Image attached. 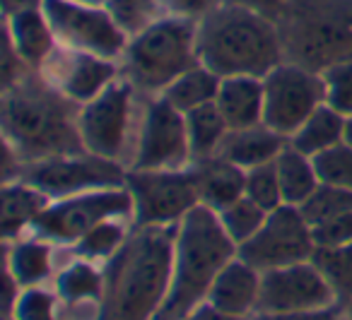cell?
<instances>
[{
    "mask_svg": "<svg viewBox=\"0 0 352 320\" xmlns=\"http://www.w3.org/2000/svg\"><path fill=\"white\" fill-rule=\"evenodd\" d=\"M314 253V229L304 219L302 209L294 205H280L278 209L268 212L263 227L249 241L241 243L236 255L263 275L268 270L311 260Z\"/></svg>",
    "mask_w": 352,
    "mask_h": 320,
    "instance_id": "obj_9",
    "label": "cell"
},
{
    "mask_svg": "<svg viewBox=\"0 0 352 320\" xmlns=\"http://www.w3.org/2000/svg\"><path fill=\"white\" fill-rule=\"evenodd\" d=\"M287 145H289V137L280 135V133L270 130L265 123H261V126L227 133L225 142L220 147V157L249 171L256 169V166L275 161Z\"/></svg>",
    "mask_w": 352,
    "mask_h": 320,
    "instance_id": "obj_19",
    "label": "cell"
},
{
    "mask_svg": "<svg viewBox=\"0 0 352 320\" xmlns=\"http://www.w3.org/2000/svg\"><path fill=\"white\" fill-rule=\"evenodd\" d=\"M342 320H350V318H345V315H342Z\"/></svg>",
    "mask_w": 352,
    "mask_h": 320,
    "instance_id": "obj_47",
    "label": "cell"
},
{
    "mask_svg": "<svg viewBox=\"0 0 352 320\" xmlns=\"http://www.w3.org/2000/svg\"><path fill=\"white\" fill-rule=\"evenodd\" d=\"M336 304V291L326 275L318 270L314 260H304L261 275V299L256 313L316 310Z\"/></svg>",
    "mask_w": 352,
    "mask_h": 320,
    "instance_id": "obj_12",
    "label": "cell"
},
{
    "mask_svg": "<svg viewBox=\"0 0 352 320\" xmlns=\"http://www.w3.org/2000/svg\"><path fill=\"white\" fill-rule=\"evenodd\" d=\"M107 10L126 34H140L157 22V0H107Z\"/></svg>",
    "mask_w": 352,
    "mask_h": 320,
    "instance_id": "obj_32",
    "label": "cell"
},
{
    "mask_svg": "<svg viewBox=\"0 0 352 320\" xmlns=\"http://www.w3.org/2000/svg\"><path fill=\"white\" fill-rule=\"evenodd\" d=\"M58 301V294H51L41 286H27L20 291L10 315L15 320H60Z\"/></svg>",
    "mask_w": 352,
    "mask_h": 320,
    "instance_id": "obj_35",
    "label": "cell"
},
{
    "mask_svg": "<svg viewBox=\"0 0 352 320\" xmlns=\"http://www.w3.org/2000/svg\"><path fill=\"white\" fill-rule=\"evenodd\" d=\"M261 299V272L251 267L239 255L232 258L210 286V301L215 308L234 315V318H251L258 310Z\"/></svg>",
    "mask_w": 352,
    "mask_h": 320,
    "instance_id": "obj_16",
    "label": "cell"
},
{
    "mask_svg": "<svg viewBox=\"0 0 352 320\" xmlns=\"http://www.w3.org/2000/svg\"><path fill=\"white\" fill-rule=\"evenodd\" d=\"M184 320H251V318H234V315L215 308L210 301H206V304H201L198 308H193Z\"/></svg>",
    "mask_w": 352,
    "mask_h": 320,
    "instance_id": "obj_40",
    "label": "cell"
},
{
    "mask_svg": "<svg viewBox=\"0 0 352 320\" xmlns=\"http://www.w3.org/2000/svg\"><path fill=\"white\" fill-rule=\"evenodd\" d=\"M128 73L135 87L164 92L179 75L198 65V25L188 17L157 20L126 49Z\"/></svg>",
    "mask_w": 352,
    "mask_h": 320,
    "instance_id": "obj_5",
    "label": "cell"
},
{
    "mask_svg": "<svg viewBox=\"0 0 352 320\" xmlns=\"http://www.w3.org/2000/svg\"><path fill=\"white\" fill-rule=\"evenodd\" d=\"M217 217H220L227 236H230L236 246H241V243H246L261 227H263L268 212L244 195V198H239L236 203H232L230 207L217 212Z\"/></svg>",
    "mask_w": 352,
    "mask_h": 320,
    "instance_id": "obj_30",
    "label": "cell"
},
{
    "mask_svg": "<svg viewBox=\"0 0 352 320\" xmlns=\"http://www.w3.org/2000/svg\"><path fill=\"white\" fill-rule=\"evenodd\" d=\"M236 246L227 236L215 209L196 205L176 227L171 284L155 320H184L208 301L220 270L236 258Z\"/></svg>",
    "mask_w": 352,
    "mask_h": 320,
    "instance_id": "obj_2",
    "label": "cell"
},
{
    "mask_svg": "<svg viewBox=\"0 0 352 320\" xmlns=\"http://www.w3.org/2000/svg\"><path fill=\"white\" fill-rule=\"evenodd\" d=\"M49 207V195H44L39 188L15 181L6 183L3 188V233L6 238L20 236L27 227L36 222L44 209Z\"/></svg>",
    "mask_w": 352,
    "mask_h": 320,
    "instance_id": "obj_23",
    "label": "cell"
},
{
    "mask_svg": "<svg viewBox=\"0 0 352 320\" xmlns=\"http://www.w3.org/2000/svg\"><path fill=\"white\" fill-rule=\"evenodd\" d=\"M196 185L201 205L222 212L246 195V169L222 159L220 155L210 159L196 161Z\"/></svg>",
    "mask_w": 352,
    "mask_h": 320,
    "instance_id": "obj_18",
    "label": "cell"
},
{
    "mask_svg": "<svg viewBox=\"0 0 352 320\" xmlns=\"http://www.w3.org/2000/svg\"><path fill=\"white\" fill-rule=\"evenodd\" d=\"M198 60L215 75L265 78L280 65V36L275 25L246 5H220L198 25Z\"/></svg>",
    "mask_w": 352,
    "mask_h": 320,
    "instance_id": "obj_3",
    "label": "cell"
},
{
    "mask_svg": "<svg viewBox=\"0 0 352 320\" xmlns=\"http://www.w3.org/2000/svg\"><path fill=\"white\" fill-rule=\"evenodd\" d=\"M304 219H307L311 227L328 222L333 217H340V214L350 212L352 209V190L338 188V185L318 183V188L299 205Z\"/></svg>",
    "mask_w": 352,
    "mask_h": 320,
    "instance_id": "obj_29",
    "label": "cell"
},
{
    "mask_svg": "<svg viewBox=\"0 0 352 320\" xmlns=\"http://www.w3.org/2000/svg\"><path fill=\"white\" fill-rule=\"evenodd\" d=\"M191 159L186 116L164 97L147 104L133 169H186Z\"/></svg>",
    "mask_w": 352,
    "mask_h": 320,
    "instance_id": "obj_13",
    "label": "cell"
},
{
    "mask_svg": "<svg viewBox=\"0 0 352 320\" xmlns=\"http://www.w3.org/2000/svg\"><path fill=\"white\" fill-rule=\"evenodd\" d=\"M318 270L331 282L340 306L352 301V243L338 248H316L311 258Z\"/></svg>",
    "mask_w": 352,
    "mask_h": 320,
    "instance_id": "obj_28",
    "label": "cell"
},
{
    "mask_svg": "<svg viewBox=\"0 0 352 320\" xmlns=\"http://www.w3.org/2000/svg\"><path fill=\"white\" fill-rule=\"evenodd\" d=\"M41 3L44 0H6V10L8 15H12L17 10H27V8H41Z\"/></svg>",
    "mask_w": 352,
    "mask_h": 320,
    "instance_id": "obj_42",
    "label": "cell"
},
{
    "mask_svg": "<svg viewBox=\"0 0 352 320\" xmlns=\"http://www.w3.org/2000/svg\"><path fill=\"white\" fill-rule=\"evenodd\" d=\"M326 82V104L340 111L342 116H352V58L328 65L323 73Z\"/></svg>",
    "mask_w": 352,
    "mask_h": 320,
    "instance_id": "obj_36",
    "label": "cell"
},
{
    "mask_svg": "<svg viewBox=\"0 0 352 320\" xmlns=\"http://www.w3.org/2000/svg\"><path fill=\"white\" fill-rule=\"evenodd\" d=\"M133 214V198L126 185L102 188L56 200L32 224L34 233L46 241L78 243L89 229L107 219H123Z\"/></svg>",
    "mask_w": 352,
    "mask_h": 320,
    "instance_id": "obj_8",
    "label": "cell"
},
{
    "mask_svg": "<svg viewBox=\"0 0 352 320\" xmlns=\"http://www.w3.org/2000/svg\"><path fill=\"white\" fill-rule=\"evenodd\" d=\"M3 320H15V318H12V315H3Z\"/></svg>",
    "mask_w": 352,
    "mask_h": 320,
    "instance_id": "obj_46",
    "label": "cell"
},
{
    "mask_svg": "<svg viewBox=\"0 0 352 320\" xmlns=\"http://www.w3.org/2000/svg\"><path fill=\"white\" fill-rule=\"evenodd\" d=\"M345 126H347V116H342L340 111H336L328 104H321L299 126V130L289 137V145L314 159L321 152L345 142Z\"/></svg>",
    "mask_w": 352,
    "mask_h": 320,
    "instance_id": "obj_22",
    "label": "cell"
},
{
    "mask_svg": "<svg viewBox=\"0 0 352 320\" xmlns=\"http://www.w3.org/2000/svg\"><path fill=\"white\" fill-rule=\"evenodd\" d=\"M186 116V130H188V145H191V159L203 161L210 157L220 155V147L225 142L230 126L225 116L217 108V104H206L193 111L184 113Z\"/></svg>",
    "mask_w": 352,
    "mask_h": 320,
    "instance_id": "obj_25",
    "label": "cell"
},
{
    "mask_svg": "<svg viewBox=\"0 0 352 320\" xmlns=\"http://www.w3.org/2000/svg\"><path fill=\"white\" fill-rule=\"evenodd\" d=\"M176 227H140L104 270L99 320H155L171 284Z\"/></svg>",
    "mask_w": 352,
    "mask_h": 320,
    "instance_id": "obj_1",
    "label": "cell"
},
{
    "mask_svg": "<svg viewBox=\"0 0 352 320\" xmlns=\"http://www.w3.org/2000/svg\"><path fill=\"white\" fill-rule=\"evenodd\" d=\"M222 0H164L166 10H171L176 17H206L215 8H220Z\"/></svg>",
    "mask_w": 352,
    "mask_h": 320,
    "instance_id": "obj_39",
    "label": "cell"
},
{
    "mask_svg": "<svg viewBox=\"0 0 352 320\" xmlns=\"http://www.w3.org/2000/svg\"><path fill=\"white\" fill-rule=\"evenodd\" d=\"M342 310H345V318H350L352 320V301L347 306H342Z\"/></svg>",
    "mask_w": 352,
    "mask_h": 320,
    "instance_id": "obj_45",
    "label": "cell"
},
{
    "mask_svg": "<svg viewBox=\"0 0 352 320\" xmlns=\"http://www.w3.org/2000/svg\"><path fill=\"white\" fill-rule=\"evenodd\" d=\"M126 188L138 227H174L201 205L193 169H131Z\"/></svg>",
    "mask_w": 352,
    "mask_h": 320,
    "instance_id": "obj_6",
    "label": "cell"
},
{
    "mask_svg": "<svg viewBox=\"0 0 352 320\" xmlns=\"http://www.w3.org/2000/svg\"><path fill=\"white\" fill-rule=\"evenodd\" d=\"M126 171L116 159H104L97 155H63L49 159L22 161L17 181L39 188L54 200L70 195L89 193L102 188H121L126 185Z\"/></svg>",
    "mask_w": 352,
    "mask_h": 320,
    "instance_id": "obj_7",
    "label": "cell"
},
{
    "mask_svg": "<svg viewBox=\"0 0 352 320\" xmlns=\"http://www.w3.org/2000/svg\"><path fill=\"white\" fill-rule=\"evenodd\" d=\"M215 104L222 111V116H225L230 130L261 126L265 104L263 78H251V75L225 78L220 82Z\"/></svg>",
    "mask_w": 352,
    "mask_h": 320,
    "instance_id": "obj_17",
    "label": "cell"
},
{
    "mask_svg": "<svg viewBox=\"0 0 352 320\" xmlns=\"http://www.w3.org/2000/svg\"><path fill=\"white\" fill-rule=\"evenodd\" d=\"M314 166L321 183L352 190V147L347 142L331 147L314 157Z\"/></svg>",
    "mask_w": 352,
    "mask_h": 320,
    "instance_id": "obj_34",
    "label": "cell"
},
{
    "mask_svg": "<svg viewBox=\"0 0 352 320\" xmlns=\"http://www.w3.org/2000/svg\"><path fill=\"white\" fill-rule=\"evenodd\" d=\"M123 243H126V229H123L121 219H107L89 229L75 243V255L85 258V260H104V258L116 255Z\"/></svg>",
    "mask_w": 352,
    "mask_h": 320,
    "instance_id": "obj_31",
    "label": "cell"
},
{
    "mask_svg": "<svg viewBox=\"0 0 352 320\" xmlns=\"http://www.w3.org/2000/svg\"><path fill=\"white\" fill-rule=\"evenodd\" d=\"M342 306H328L316 310H292V313H254L251 320H342Z\"/></svg>",
    "mask_w": 352,
    "mask_h": 320,
    "instance_id": "obj_38",
    "label": "cell"
},
{
    "mask_svg": "<svg viewBox=\"0 0 352 320\" xmlns=\"http://www.w3.org/2000/svg\"><path fill=\"white\" fill-rule=\"evenodd\" d=\"M345 142L352 147V116L347 118V126H345Z\"/></svg>",
    "mask_w": 352,
    "mask_h": 320,
    "instance_id": "obj_43",
    "label": "cell"
},
{
    "mask_svg": "<svg viewBox=\"0 0 352 320\" xmlns=\"http://www.w3.org/2000/svg\"><path fill=\"white\" fill-rule=\"evenodd\" d=\"M246 198H251L256 205H261L265 212H273L280 205H285L275 161L246 171Z\"/></svg>",
    "mask_w": 352,
    "mask_h": 320,
    "instance_id": "obj_33",
    "label": "cell"
},
{
    "mask_svg": "<svg viewBox=\"0 0 352 320\" xmlns=\"http://www.w3.org/2000/svg\"><path fill=\"white\" fill-rule=\"evenodd\" d=\"M133 89L128 84H109L99 97L82 104L78 116L82 147L89 155L118 159L126 150L131 128Z\"/></svg>",
    "mask_w": 352,
    "mask_h": 320,
    "instance_id": "obj_14",
    "label": "cell"
},
{
    "mask_svg": "<svg viewBox=\"0 0 352 320\" xmlns=\"http://www.w3.org/2000/svg\"><path fill=\"white\" fill-rule=\"evenodd\" d=\"M278 166V179H280V188H283V200L285 205H299L318 188V174L314 159L307 155H302L299 150H294L292 145H287L283 150V155L275 159Z\"/></svg>",
    "mask_w": 352,
    "mask_h": 320,
    "instance_id": "obj_26",
    "label": "cell"
},
{
    "mask_svg": "<svg viewBox=\"0 0 352 320\" xmlns=\"http://www.w3.org/2000/svg\"><path fill=\"white\" fill-rule=\"evenodd\" d=\"M56 41L68 49L87 51L102 58H116L126 46V32L116 25L107 8L78 0H44L41 3Z\"/></svg>",
    "mask_w": 352,
    "mask_h": 320,
    "instance_id": "obj_11",
    "label": "cell"
},
{
    "mask_svg": "<svg viewBox=\"0 0 352 320\" xmlns=\"http://www.w3.org/2000/svg\"><path fill=\"white\" fill-rule=\"evenodd\" d=\"M8 39L25 63L44 65V60L54 54L56 34L49 25L44 8H27L10 15L8 22Z\"/></svg>",
    "mask_w": 352,
    "mask_h": 320,
    "instance_id": "obj_20",
    "label": "cell"
},
{
    "mask_svg": "<svg viewBox=\"0 0 352 320\" xmlns=\"http://www.w3.org/2000/svg\"><path fill=\"white\" fill-rule=\"evenodd\" d=\"M78 3H87V5H102L107 0H78Z\"/></svg>",
    "mask_w": 352,
    "mask_h": 320,
    "instance_id": "obj_44",
    "label": "cell"
},
{
    "mask_svg": "<svg viewBox=\"0 0 352 320\" xmlns=\"http://www.w3.org/2000/svg\"><path fill=\"white\" fill-rule=\"evenodd\" d=\"M6 267L12 272L22 289L39 286L51 275V248L46 238L17 241L15 246H10L6 255Z\"/></svg>",
    "mask_w": 352,
    "mask_h": 320,
    "instance_id": "obj_27",
    "label": "cell"
},
{
    "mask_svg": "<svg viewBox=\"0 0 352 320\" xmlns=\"http://www.w3.org/2000/svg\"><path fill=\"white\" fill-rule=\"evenodd\" d=\"M220 82H222L220 75H215L210 68L198 63V65H193L191 70H186L184 75H179V78L162 92V97H164L176 111L188 113V111H193V108L215 102L217 92H220Z\"/></svg>",
    "mask_w": 352,
    "mask_h": 320,
    "instance_id": "obj_24",
    "label": "cell"
},
{
    "mask_svg": "<svg viewBox=\"0 0 352 320\" xmlns=\"http://www.w3.org/2000/svg\"><path fill=\"white\" fill-rule=\"evenodd\" d=\"M73 104L54 87L36 89L17 80V87L8 89L3 104L6 142L22 161L80 155L85 147L78 128L80 113L73 111Z\"/></svg>",
    "mask_w": 352,
    "mask_h": 320,
    "instance_id": "obj_4",
    "label": "cell"
},
{
    "mask_svg": "<svg viewBox=\"0 0 352 320\" xmlns=\"http://www.w3.org/2000/svg\"><path fill=\"white\" fill-rule=\"evenodd\" d=\"M314 229V241L316 248H338L352 243V209L340 217H333L328 222L318 224Z\"/></svg>",
    "mask_w": 352,
    "mask_h": 320,
    "instance_id": "obj_37",
    "label": "cell"
},
{
    "mask_svg": "<svg viewBox=\"0 0 352 320\" xmlns=\"http://www.w3.org/2000/svg\"><path fill=\"white\" fill-rule=\"evenodd\" d=\"M232 3H236V5L254 8V10H258V12H263V15H265L268 10H275L283 0H232Z\"/></svg>",
    "mask_w": 352,
    "mask_h": 320,
    "instance_id": "obj_41",
    "label": "cell"
},
{
    "mask_svg": "<svg viewBox=\"0 0 352 320\" xmlns=\"http://www.w3.org/2000/svg\"><path fill=\"white\" fill-rule=\"evenodd\" d=\"M263 123L270 130L292 137L304 121L326 104V82L323 75L309 73L299 65L273 68L263 78Z\"/></svg>",
    "mask_w": 352,
    "mask_h": 320,
    "instance_id": "obj_10",
    "label": "cell"
},
{
    "mask_svg": "<svg viewBox=\"0 0 352 320\" xmlns=\"http://www.w3.org/2000/svg\"><path fill=\"white\" fill-rule=\"evenodd\" d=\"M111 58L87 54L78 49H54V54L44 60V78L56 92L68 97L75 104H87L113 84Z\"/></svg>",
    "mask_w": 352,
    "mask_h": 320,
    "instance_id": "obj_15",
    "label": "cell"
},
{
    "mask_svg": "<svg viewBox=\"0 0 352 320\" xmlns=\"http://www.w3.org/2000/svg\"><path fill=\"white\" fill-rule=\"evenodd\" d=\"M56 294H58L60 304H65V308L89 310V313H85L87 320H99L104 296V272L92 267V260L80 258L58 275Z\"/></svg>",
    "mask_w": 352,
    "mask_h": 320,
    "instance_id": "obj_21",
    "label": "cell"
}]
</instances>
